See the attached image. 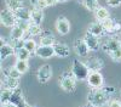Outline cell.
Instances as JSON below:
<instances>
[{
	"label": "cell",
	"instance_id": "cell-33",
	"mask_svg": "<svg viewBox=\"0 0 121 107\" xmlns=\"http://www.w3.org/2000/svg\"><path fill=\"white\" fill-rule=\"evenodd\" d=\"M109 56L112 57V60L115 61V62H121V49H119V50L109 54Z\"/></svg>",
	"mask_w": 121,
	"mask_h": 107
},
{
	"label": "cell",
	"instance_id": "cell-22",
	"mask_svg": "<svg viewBox=\"0 0 121 107\" xmlns=\"http://www.w3.org/2000/svg\"><path fill=\"white\" fill-rule=\"evenodd\" d=\"M17 21H30V11L27 7H21L15 11Z\"/></svg>",
	"mask_w": 121,
	"mask_h": 107
},
{
	"label": "cell",
	"instance_id": "cell-25",
	"mask_svg": "<svg viewBox=\"0 0 121 107\" xmlns=\"http://www.w3.org/2000/svg\"><path fill=\"white\" fill-rule=\"evenodd\" d=\"M15 55L17 57V60H23V61H28L29 56L32 55L26 47H19V49H15Z\"/></svg>",
	"mask_w": 121,
	"mask_h": 107
},
{
	"label": "cell",
	"instance_id": "cell-20",
	"mask_svg": "<svg viewBox=\"0 0 121 107\" xmlns=\"http://www.w3.org/2000/svg\"><path fill=\"white\" fill-rule=\"evenodd\" d=\"M24 34H26V32L23 31L21 27H19V26H15V27L11 29V34H10V37H11L12 40L19 42V40H23Z\"/></svg>",
	"mask_w": 121,
	"mask_h": 107
},
{
	"label": "cell",
	"instance_id": "cell-40",
	"mask_svg": "<svg viewBox=\"0 0 121 107\" xmlns=\"http://www.w3.org/2000/svg\"><path fill=\"white\" fill-rule=\"evenodd\" d=\"M30 107H38V106H30Z\"/></svg>",
	"mask_w": 121,
	"mask_h": 107
},
{
	"label": "cell",
	"instance_id": "cell-13",
	"mask_svg": "<svg viewBox=\"0 0 121 107\" xmlns=\"http://www.w3.org/2000/svg\"><path fill=\"white\" fill-rule=\"evenodd\" d=\"M86 66L88 67L90 72H99L103 68V61L99 57H90L86 62Z\"/></svg>",
	"mask_w": 121,
	"mask_h": 107
},
{
	"label": "cell",
	"instance_id": "cell-32",
	"mask_svg": "<svg viewBox=\"0 0 121 107\" xmlns=\"http://www.w3.org/2000/svg\"><path fill=\"white\" fill-rule=\"evenodd\" d=\"M32 4L34 5L35 9H39V10H44L45 7H47V1L46 0H30Z\"/></svg>",
	"mask_w": 121,
	"mask_h": 107
},
{
	"label": "cell",
	"instance_id": "cell-19",
	"mask_svg": "<svg viewBox=\"0 0 121 107\" xmlns=\"http://www.w3.org/2000/svg\"><path fill=\"white\" fill-rule=\"evenodd\" d=\"M15 47L10 44H4L1 45V50H0V60L4 61L5 58H7L9 56L15 55Z\"/></svg>",
	"mask_w": 121,
	"mask_h": 107
},
{
	"label": "cell",
	"instance_id": "cell-16",
	"mask_svg": "<svg viewBox=\"0 0 121 107\" xmlns=\"http://www.w3.org/2000/svg\"><path fill=\"white\" fill-rule=\"evenodd\" d=\"M53 49H55V55L58 56V57H67L70 54L69 47L65 44H62V43L53 44Z\"/></svg>",
	"mask_w": 121,
	"mask_h": 107
},
{
	"label": "cell",
	"instance_id": "cell-12",
	"mask_svg": "<svg viewBox=\"0 0 121 107\" xmlns=\"http://www.w3.org/2000/svg\"><path fill=\"white\" fill-rule=\"evenodd\" d=\"M84 40H85V43L87 44V46H88V49L91 51H97L98 49H99V39H98V37H95V35H92L91 33H86V35H85V38H84Z\"/></svg>",
	"mask_w": 121,
	"mask_h": 107
},
{
	"label": "cell",
	"instance_id": "cell-29",
	"mask_svg": "<svg viewBox=\"0 0 121 107\" xmlns=\"http://www.w3.org/2000/svg\"><path fill=\"white\" fill-rule=\"evenodd\" d=\"M24 47L27 49L30 54H34L36 51L38 45H36L35 40H33V39H26V40H24Z\"/></svg>",
	"mask_w": 121,
	"mask_h": 107
},
{
	"label": "cell",
	"instance_id": "cell-27",
	"mask_svg": "<svg viewBox=\"0 0 121 107\" xmlns=\"http://www.w3.org/2000/svg\"><path fill=\"white\" fill-rule=\"evenodd\" d=\"M82 4L91 12H96L97 9L99 7V1L98 0H82Z\"/></svg>",
	"mask_w": 121,
	"mask_h": 107
},
{
	"label": "cell",
	"instance_id": "cell-14",
	"mask_svg": "<svg viewBox=\"0 0 121 107\" xmlns=\"http://www.w3.org/2000/svg\"><path fill=\"white\" fill-rule=\"evenodd\" d=\"M87 32L88 33H91L92 35H95V37H102L103 34H104V32H105V29H104V27H103V24H102V22H99V21H97V22H92L90 26H88V29H87Z\"/></svg>",
	"mask_w": 121,
	"mask_h": 107
},
{
	"label": "cell",
	"instance_id": "cell-24",
	"mask_svg": "<svg viewBox=\"0 0 121 107\" xmlns=\"http://www.w3.org/2000/svg\"><path fill=\"white\" fill-rule=\"evenodd\" d=\"M95 16H96V18H97V21H99V22H103V21H105V19H108L109 18V11L105 9V7H98L97 9V11L95 12Z\"/></svg>",
	"mask_w": 121,
	"mask_h": 107
},
{
	"label": "cell",
	"instance_id": "cell-2",
	"mask_svg": "<svg viewBox=\"0 0 121 107\" xmlns=\"http://www.w3.org/2000/svg\"><path fill=\"white\" fill-rule=\"evenodd\" d=\"M72 73L74 74V77L78 80H85L87 79V77L90 74V70L86 66V63L79 60H74L72 65Z\"/></svg>",
	"mask_w": 121,
	"mask_h": 107
},
{
	"label": "cell",
	"instance_id": "cell-17",
	"mask_svg": "<svg viewBox=\"0 0 121 107\" xmlns=\"http://www.w3.org/2000/svg\"><path fill=\"white\" fill-rule=\"evenodd\" d=\"M44 19V12L43 10H39V9H33L30 11V22L35 23V24H41Z\"/></svg>",
	"mask_w": 121,
	"mask_h": 107
},
{
	"label": "cell",
	"instance_id": "cell-11",
	"mask_svg": "<svg viewBox=\"0 0 121 107\" xmlns=\"http://www.w3.org/2000/svg\"><path fill=\"white\" fill-rule=\"evenodd\" d=\"M74 50H75V52H76L79 56L85 57V56H87L90 49H88V46H87V44L85 43L84 39H78V40L74 42Z\"/></svg>",
	"mask_w": 121,
	"mask_h": 107
},
{
	"label": "cell",
	"instance_id": "cell-3",
	"mask_svg": "<svg viewBox=\"0 0 121 107\" xmlns=\"http://www.w3.org/2000/svg\"><path fill=\"white\" fill-rule=\"evenodd\" d=\"M76 78L72 72H64V74L60 78V86L67 93H73L76 88Z\"/></svg>",
	"mask_w": 121,
	"mask_h": 107
},
{
	"label": "cell",
	"instance_id": "cell-35",
	"mask_svg": "<svg viewBox=\"0 0 121 107\" xmlns=\"http://www.w3.org/2000/svg\"><path fill=\"white\" fill-rule=\"evenodd\" d=\"M107 4L112 7H117L121 4V0H107Z\"/></svg>",
	"mask_w": 121,
	"mask_h": 107
},
{
	"label": "cell",
	"instance_id": "cell-6",
	"mask_svg": "<svg viewBox=\"0 0 121 107\" xmlns=\"http://www.w3.org/2000/svg\"><path fill=\"white\" fill-rule=\"evenodd\" d=\"M36 78H38L39 83L46 84V83L52 78V67L50 66V65H44V66H41V67L38 70Z\"/></svg>",
	"mask_w": 121,
	"mask_h": 107
},
{
	"label": "cell",
	"instance_id": "cell-10",
	"mask_svg": "<svg viewBox=\"0 0 121 107\" xmlns=\"http://www.w3.org/2000/svg\"><path fill=\"white\" fill-rule=\"evenodd\" d=\"M56 29L59 34L65 35L69 33L70 31V23L65 17H59L57 21H56Z\"/></svg>",
	"mask_w": 121,
	"mask_h": 107
},
{
	"label": "cell",
	"instance_id": "cell-42",
	"mask_svg": "<svg viewBox=\"0 0 121 107\" xmlns=\"http://www.w3.org/2000/svg\"><path fill=\"white\" fill-rule=\"evenodd\" d=\"M81 1H82V0H81Z\"/></svg>",
	"mask_w": 121,
	"mask_h": 107
},
{
	"label": "cell",
	"instance_id": "cell-38",
	"mask_svg": "<svg viewBox=\"0 0 121 107\" xmlns=\"http://www.w3.org/2000/svg\"><path fill=\"white\" fill-rule=\"evenodd\" d=\"M3 107H17V106L13 105L12 102H9V103H6V105H3Z\"/></svg>",
	"mask_w": 121,
	"mask_h": 107
},
{
	"label": "cell",
	"instance_id": "cell-18",
	"mask_svg": "<svg viewBox=\"0 0 121 107\" xmlns=\"http://www.w3.org/2000/svg\"><path fill=\"white\" fill-rule=\"evenodd\" d=\"M56 44V39L51 32H43V34L40 35V45H51L53 46Z\"/></svg>",
	"mask_w": 121,
	"mask_h": 107
},
{
	"label": "cell",
	"instance_id": "cell-15",
	"mask_svg": "<svg viewBox=\"0 0 121 107\" xmlns=\"http://www.w3.org/2000/svg\"><path fill=\"white\" fill-rule=\"evenodd\" d=\"M102 24H103V27L105 29V32H109V33H116L117 31H120V29H121L120 23L115 22L114 19H112L110 17L108 19H105V21H103Z\"/></svg>",
	"mask_w": 121,
	"mask_h": 107
},
{
	"label": "cell",
	"instance_id": "cell-41",
	"mask_svg": "<svg viewBox=\"0 0 121 107\" xmlns=\"http://www.w3.org/2000/svg\"><path fill=\"white\" fill-rule=\"evenodd\" d=\"M85 107H92V106H85Z\"/></svg>",
	"mask_w": 121,
	"mask_h": 107
},
{
	"label": "cell",
	"instance_id": "cell-21",
	"mask_svg": "<svg viewBox=\"0 0 121 107\" xmlns=\"http://www.w3.org/2000/svg\"><path fill=\"white\" fill-rule=\"evenodd\" d=\"M3 83H4L5 88H7V89H11V90L18 89V79H16V78H11V77H7L4 74Z\"/></svg>",
	"mask_w": 121,
	"mask_h": 107
},
{
	"label": "cell",
	"instance_id": "cell-7",
	"mask_svg": "<svg viewBox=\"0 0 121 107\" xmlns=\"http://www.w3.org/2000/svg\"><path fill=\"white\" fill-rule=\"evenodd\" d=\"M10 102H12V103L16 105L17 107H30V105L26 101V99H24V96H23L21 89H16V90H13Z\"/></svg>",
	"mask_w": 121,
	"mask_h": 107
},
{
	"label": "cell",
	"instance_id": "cell-5",
	"mask_svg": "<svg viewBox=\"0 0 121 107\" xmlns=\"http://www.w3.org/2000/svg\"><path fill=\"white\" fill-rule=\"evenodd\" d=\"M0 21L5 27H11L13 28L15 26H17V17L15 15V12L10 11L9 9H4L1 14H0Z\"/></svg>",
	"mask_w": 121,
	"mask_h": 107
},
{
	"label": "cell",
	"instance_id": "cell-37",
	"mask_svg": "<svg viewBox=\"0 0 121 107\" xmlns=\"http://www.w3.org/2000/svg\"><path fill=\"white\" fill-rule=\"evenodd\" d=\"M46 1H47V5L48 6H53V5H56L58 3L57 0H46Z\"/></svg>",
	"mask_w": 121,
	"mask_h": 107
},
{
	"label": "cell",
	"instance_id": "cell-1",
	"mask_svg": "<svg viewBox=\"0 0 121 107\" xmlns=\"http://www.w3.org/2000/svg\"><path fill=\"white\" fill-rule=\"evenodd\" d=\"M110 101V93L107 88H92L87 95V102L92 107H102Z\"/></svg>",
	"mask_w": 121,
	"mask_h": 107
},
{
	"label": "cell",
	"instance_id": "cell-34",
	"mask_svg": "<svg viewBox=\"0 0 121 107\" xmlns=\"http://www.w3.org/2000/svg\"><path fill=\"white\" fill-rule=\"evenodd\" d=\"M30 23H32L30 21H18V22H17V26H19V27H21L23 31L27 33V32H28V29H29Z\"/></svg>",
	"mask_w": 121,
	"mask_h": 107
},
{
	"label": "cell",
	"instance_id": "cell-31",
	"mask_svg": "<svg viewBox=\"0 0 121 107\" xmlns=\"http://www.w3.org/2000/svg\"><path fill=\"white\" fill-rule=\"evenodd\" d=\"M5 75H7V77H11V78H16V79H19L21 78V72H19L17 68L13 66V67H11V68H9V70L4 73Z\"/></svg>",
	"mask_w": 121,
	"mask_h": 107
},
{
	"label": "cell",
	"instance_id": "cell-4",
	"mask_svg": "<svg viewBox=\"0 0 121 107\" xmlns=\"http://www.w3.org/2000/svg\"><path fill=\"white\" fill-rule=\"evenodd\" d=\"M102 49H103V51H105L109 55V54L119 50V49H121V42L115 37H109L103 40Z\"/></svg>",
	"mask_w": 121,
	"mask_h": 107
},
{
	"label": "cell",
	"instance_id": "cell-9",
	"mask_svg": "<svg viewBox=\"0 0 121 107\" xmlns=\"http://www.w3.org/2000/svg\"><path fill=\"white\" fill-rule=\"evenodd\" d=\"M35 54L41 58H50L55 55V49L51 45H39L36 47Z\"/></svg>",
	"mask_w": 121,
	"mask_h": 107
},
{
	"label": "cell",
	"instance_id": "cell-39",
	"mask_svg": "<svg viewBox=\"0 0 121 107\" xmlns=\"http://www.w3.org/2000/svg\"><path fill=\"white\" fill-rule=\"evenodd\" d=\"M58 3H67V1H69V0H57Z\"/></svg>",
	"mask_w": 121,
	"mask_h": 107
},
{
	"label": "cell",
	"instance_id": "cell-28",
	"mask_svg": "<svg viewBox=\"0 0 121 107\" xmlns=\"http://www.w3.org/2000/svg\"><path fill=\"white\" fill-rule=\"evenodd\" d=\"M27 33H28L29 35H32V37H36V35H41V34H43V31H41V27H40V24L30 23L29 29H28Z\"/></svg>",
	"mask_w": 121,
	"mask_h": 107
},
{
	"label": "cell",
	"instance_id": "cell-36",
	"mask_svg": "<svg viewBox=\"0 0 121 107\" xmlns=\"http://www.w3.org/2000/svg\"><path fill=\"white\" fill-rule=\"evenodd\" d=\"M109 107H121V101H119V100H110L109 101Z\"/></svg>",
	"mask_w": 121,
	"mask_h": 107
},
{
	"label": "cell",
	"instance_id": "cell-26",
	"mask_svg": "<svg viewBox=\"0 0 121 107\" xmlns=\"http://www.w3.org/2000/svg\"><path fill=\"white\" fill-rule=\"evenodd\" d=\"M12 93H13V90L7 89V88L3 89L1 94H0V101H1V105H6V103L10 102V100H11V96H12Z\"/></svg>",
	"mask_w": 121,
	"mask_h": 107
},
{
	"label": "cell",
	"instance_id": "cell-30",
	"mask_svg": "<svg viewBox=\"0 0 121 107\" xmlns=\"http://www.w3.org/2000/svg\"><path fill=\"white\" fill-rule=\"evenodd\" d=\"M15 67H16L21 73H26V72L29 70L28 61H23V60H17L16 63H15Z\"/></svg>",
	"mask_w": 121,
	"mask_h": 107
},
{
	"label": "cell",
	"instance_id": "cell-8",
	"mask_svg": "<svg viewBox=\"0 0 121 107\" xmlns=\"http://www.w3.org/2000/svg\"><path fill=\"white\" fill-rule=\"evenodd\" d=\"M87 83L91 88H102L103 75L99 72H90V74L87 77Z\"/></svg>",
	"mask_w": 121,
	"mask_h": 107
},
{
	"label": "cell",
	"instance_id": "cell-23",
	"mask_svg": "<svg viewBox=\"0 0 121 107\" xmlns=\"http://www.w3.org/2000/svg\"><path fill=\"white\" fill-rule=\"evenodd\" d=\"M5 5H6V9L15 12L18 9L23 7V1L22 0H5Z\"/></svg>",
	"mask_w": 121,
	"mask_h": 107
}]
</instances>
